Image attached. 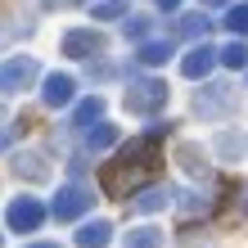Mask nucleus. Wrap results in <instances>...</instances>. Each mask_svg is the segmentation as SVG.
<instances>
[{"label":"nucleus","mask_w":248,"mask_h":248,"mask_svg":"<svg viewBox=\"0 0 248 248\" xmlns=\"http://www.w3.org/2000/svg\"><path fill=\"white\" fill-rule=\"evenodd\" d=\"M167 81H158V77H144V81H131V91H126V108L136 113V118H154L158 108H167Z\"/></svg>","instance_id":"1"},{"label":"nucleus","mask_w":248,"mask_h":248,"mask_svg":"<svg viewBox=\"0 0 248 248\" xmlns=\"http://www.w3.org/2000/svg\"><path fill=\"white\" fill-rule=\"evenodd\" d=\"M5 226L18 230V235H36V230L46 226V203L32 199V194H18L9 203V212H5Z\"/></svg>","instance_id":"2"},{"label":"nucleus","mask_w":248,"mask_h":248,"mask_svg":"<svg viewBox=\"0 0 248 248\" xmlns=\"http://www.w3.org/2000/svg\"><path fill=\"white\" fill-rule=\"evenodd\" d=\"M235 104H239V95H235V86H226V81H212V86H203L194 95L199 118H226V113H235Z\"/></svg>","instance_id":"3"},{"label":"nucleus","mask_w":248,"mask_h":248,"mask_svg":"<svg viewBox=\"0 0 248 248\" xmlns=\"http://www.w3.org/2000/svg\"><path fill=\"white\" fill-rule=\"evenodd\" d=\"M91 208H95V194H91L81 181H72V185H63L59 194H54V208H50V212L59 217V221H77V217L91 212Z\"/></svg>","instance_id":"4"},{"label":"nucleus","mask_w":248,"mask_h":248,"mask_svg":"<svg viewBox=\"0 0 248 248\" xmlns=\"http://www.w3.org/2000/svg\"><path fill=\"white\" fill-rule=\"evenodd\" d=\"M59 50L68 54V59H99L108 46H104V36H99L95 27H72V32H63Z\"/></svg>","instance_id":"5"},{"label":"nucleus","mask_w":248,"mask_h":248,"mask_svg":"<svg viewBox=\"0 0 248 248\" xmlns=\"http://www.w3.org/2000/svg\"><path fill=\"white\" fill-rule=\"evenodd\" d=\"M36 59L32 54H18V59H5L0 63V86H5V91H27V86L36 81Z\"/></svg>","instance_id":"6"},{"label":"nucleus","mask_w":248,"mask_h":248,"mask_svg":"<svg viewBox=\"0 0 248 248\" xmlns=\"http://www.w3.org/2000/svg\"><path fill=\"white\" fill-rule=\"evenodd\" d=\"M217 68V50L208 46V41H194V46H189V54L181 59V72L189 81H199V77H208V72Z\"/></svg>","instance_id":"7"},{"label":"nucleus","mask_w":248,"mask_h":248,"mask_svg":"<svg viewBox=\"0 0 248 248\" xmlns=\"http://www.w3.org/2000/svg\"><path fill=\"white\" fill-rule=\"evenodd\" d=\"M72 95H77V81H72L68 72H50L46 86H41V99H46L50 108H68V104H72Z\"/></svg>","instance_id":"8"},{"label":"nucleus","mask_w":248,"mask_h":248,"mask_svg":"<svg viewBox=\"0 0 248 248\" xmlns=\"http://www.w3.org/2000/svg\"><path fill=\"white\" fill-rule=\"evenodd\" d=\"M167 203H171V189L167 185H149V189H140V194H131V212L149 217V212H163Z\"/></svg>","instance_id":"9"},{"label":"nucleus","mask_w":248,"mask_h":248,"mask_svg":"<svg viewBox=\"0 0 248 248\" xmlns=\"http://www.w3.org/2000/svg\"><path fill=\"white\" fill-rule=\"evenodd\" d=\"M212 149H217V158L235 163V158H244V154H248V136H244V131H221V136L212 140Z\"/></svg>","instance_id":"10"},{"label":"nucleus","mask_w":248,"mask_h":248,"mask_svg":"<svg viewBox=\"0 0 248 248\" xmlns=\"http://www.w3.org/2000/svg\"><path fill=\"white\" fill-rule=\"evenodd\" d=\"M113 144H118V126H113V122L86 126V149H91V154H104V149H113Z\"/></svg>","instance_id":"11"},{"label":"nucleus","mask_w":248,"mask_h":248,"mask_svg":"<svg viewBox=\"0 0 248 248\" xmlns=\"http://www.w3.org/2000/svg\"><path fill=\"white\" fill-rule=\"evenodd\" d=\"M171 59V41H140V50H136V63L140 68H158V63H167Z\"/></svg>","instance_id":"12"},{"label":"nucleus","mask_w":248,"mask_h":248,"mask_svg":"<svg viewBox=\"0 0 248 248\" xmlns=\"http://www.w3.org/2000/svg\"><path fill=\"white\" fill-rule=\"evenodd\" d=\"M108 239H113V226H108V221H86V226L77 230V244H81V248H104Z\"/></svg>","instance_id":"13"},{"label":"nucleus","mask_w":248,"mask_h":248,"mask_svg":"<svg viewBox=\"0 0 248 248\" xmlns=\"http://www.w3.org/2000/svg\"><path fill=\"white\" fill-rule=\"evenodd\" d=\"M14 171L27 176V181H46L50 176V167H46V158H41V154H18V158H14Z\"/></svg>","instance_id":"14"},{"label":"nucleus","mask_w":248,"mask_h":248,"mask_svg":"<svg viewBox=\"0 0 248 248\" xmlns=\"http://www.w3.org/2000/svg\"><path fill=\"white\" fill-rule=\"evenodd\" d=\"M99 113H104V99H99V95H91V99H81V104L72 108V126H77V131H86L91 122H99Z\"/></svg>","instance_id":"15"},{"label":"nucleus","mask_w":248,"mask_h":248,"mask_svg":"<svg viewBox=\"0 0 248 248\" xmlns=\"http://www.w3.org/2000/svg\"><path fill=\"white\" fill-rule=\"evenodd\" d=\"M217 63H226V68H248V46L235 36L230 46H221V50H217Z\"/></svg>","instance_id":"16"},{"label":"nucleus","mask_w":248,"mask_h":248,"mask_svg":"<svg viewBox=\"0 0 248 248\" xmlns=\"http://www.w3.org/2000/svg\"><path fill=\"white\" fill-rule=\"evenodd\" d=\"M176 32L189 36V41H203V36H208V18H203V14H181Z\"/></svg>","instance_id":"17"},{"label":"nucleus","mask_w":248,"mask_h":248,"mask_svg":"<svg viewBox=\"0 0 248 248\" xmlns=\"http://www.w3.org/2000/svg\"><path fill=\"white\" fill-rule=\"evenodd\" d=\"M126 248H163V230H154V226L131 230V235H126Z\"/></svg>","instance_id":"18"},{"label":"nucleus","mask_w":248,"mask_h":248,"mask_svg":"<svg viewBox=\"0 0 248 248\" xmlns=\"http://www.w3.org/2000/svg\"><path fill=\"white\" fill-rule=\"evenodd\" d=\"M226 27H230V36H248V5H230V14H226Z\"/></svg>","instance_id":"19"},{"label":"nucleus","mask_w":248,"mask_h":248,"mask_svg":"<svg viewBox=\"0 0 248 248\" xmlns=\"http://www.w3.org/2000/svg\"><path fill=\"white\" fill-rule=\"evenodd\" d=\"M149 27H154V23H149V14H131V18L122 23V32H126L131 41H144V36H149Z\"/></svg>","instance_id":"20"},{"label":"nucleus","mask_w":248,"mask_h":248,"mask_svg":"<svg viewBox=\"0 0 248 248\" xmlns=\"http://www.w3.org/2000/svg\"><path fill=\"white\" fill-rule=\"evenodd\" d=\"M95 18H122V0H104V5H95Z\"/></svg>","instance_id":"21"},{"label":"nucleus","mask_w":248,"mask_h":248,"mask_svg":"<svg viewBox=\"0 0 248 248\" xmlns=\"http://www.w3.org/2000/svg\"><path fill=\"white\" fill-rule=\"evenodd\" d=\"M154 5H158V9H167V14H176V9H181V0H154Z\"/></svg>","instance_id":"22"},{"label":"nucleus","mask_w":248,"mask_h":248,"mask_svg":"<svg viewBox=\"0 0 248 248\" xmlns=\"http://www.w3.org/2000/svg\"><path fill=\"white\" fill-rule=\"evenodd\" d=\"M9 140H14V131H0V149H9Z\"/></svg>","instance_id":"23"},{"label":"nucleus","mask_w":248,"mask_h":248,"mask_svg":"<svg viewBox=\"0 0 248 248\" xmlns=\"http://www.w3.org/2000/svg\"><path fill=\"white\" fill-rule=\"evenodd\" d=\"M5 41H9V32H5V27H0V50H5Z\"/></svg>","instance_id":"24"},{"label":"nucleus","mask_w":248,"mask_h":248,"mask_svg":"<svg viewBox=\"0 0 248 248\" xmlns=\"http://www.w3.org/2000/svg\"><path fill=\"white\" fill-rule=\"evenodd\" d=\"M27 248H59V244H27Z\"/></svg>","instance_id":"25"},{"label":"nucleus","mask_w":248,"mask_h":248,"mask_svg":"<svg viewBox=\"0 0 248 248\" xmlns=\"http://www.w3.org/2000/svg\"><path fill=\"white\" fill-rule=\"evenodd\" d=\"M203 5H230V0H203Z\"/></svg>","instance_id":"26"},{"label":"nucleus","mask_w":248,"mask_h":248,"mask_svg":"<svg viewBox=\"0 0 248 248\" xmlns=\"http://www.w3.org/2000/svg\"><path fill=\"white\" fill-rule=\"evenodd\" d=\"M244 208H248V189H244Z\"/></svg>","instance_id":"27"},{"label":"nucleus","mask_w":248,"mask_h":248,"mask_svg":"<svg viewBox=\"0 0 248 248\" xmlns=\"http://www.w3.org/2000/svg\"><path fill=\"white\" fill-rule=\"evenodd\" d=\"M46 5H54V0H46Z\"/></svg>","instance_id":"28"},{"label":"nucleus","mask_w":248,"mask_h":248,"mask_svg":"<svg viewBox=\"0 0 248 248\" xmlns=\"http://www.w3.org/2000/svg\"><path fill=\"white\" fill-rule=\"evenodd\" d=\"M0 244H5V239H0Z\"/></svg>","instance_id":"29"}]
</instances>
